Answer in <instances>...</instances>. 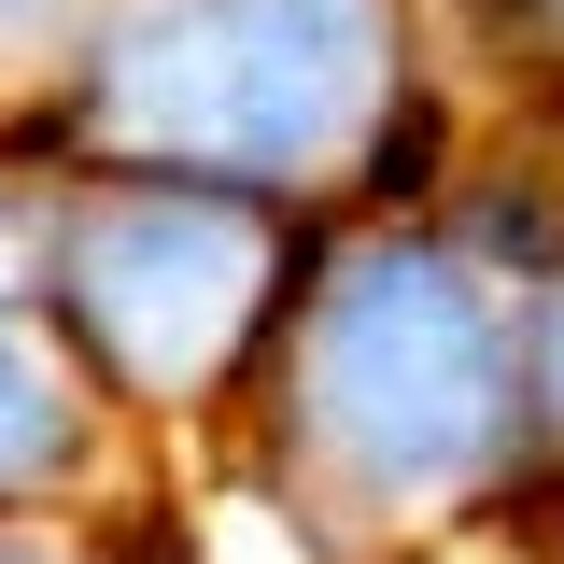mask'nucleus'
<instances>
[{
  "mask_svg": "<svg viewBox=\"0 0 564 564\" xmlns=\"http://www.w3.org/2000/svg\"><path fill=\"white\" fill-rule=\"evenodd\" d=\"M226 452L339 564H423L536 494L522 282L437 198L311 212Z\"/></svg>",
  "mask_w": 564,
  "mask_h": 564,
  "instance_id": "obj_1",
  "label": "nucleus"
},
{
  "mask_svg": "<svg viewBox=\"0 0 564 564\" xmlns=\"http://www.w3.org/2000/svg\"><path fill=\"white\" fill-rule=\"evenodd\" d=\"M466 141L437 0H99L29 113L57 170H184L282 212L437 198Z\"/></svg>",
  "mask_w": 564,
  "mask_h": 564,
  "instance_id": "obj_2",
  "label": "nucleus"
},
{
  "mask_svg": "<svg viewBox=\"0 0 564 564\" xmlns=\"http://www.w3.org/2000/svg\"><path fill=\"white\" fill-rule=\"evenodd\" d=\"M57 170V155H43ZM311 212L240 198V184H184V170H57L43 184V269L29 311L70 339L99 381V410L141 452H226V423L254 395V352L282 325Z\"/></svg>",
  "mask_w": 564,
  "mask_h": 564,
  "instance_id": "obj_3",
  "label": "nucleus"
},
{
  "mask_svg": "<svg viewBox=\"0 0 564 564\" xmlns=\"http://www.w3.org/2000/svg\"><path fill=\"white\" fill-rule=\"evenodd\" d=\"M141 466H155V452L99 410V381L70 367V339L29 296H0V522H85V508H113Z\"/></svg>",
  "mask_w": 564,
  "mask_h": 564,
  "instance_id": "obj_4",
  "label": "nucleus"
},
{
  "mask_svg": "<svg viewBox=\"0 0 564 564\" xmlns=\"http://www.w3.org/2000/svg\"><path fill=\"white\" fill-rule=\"evenodd\" d=\"M85 14H99V0H0V141H29V113L57 99Z\"/></svg>",
  "mask_w": 564,
  "mask_h": 564,
  "instance_id": "obj_5",
  "label": "nucleus"
}]
</instances>
